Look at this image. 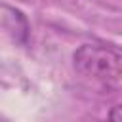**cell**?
<instances>
[{"label": "cell", "instance_id": "6da1fadb", "mask_svg": "<svg viewBox=\"0 0 122 122\" xmlns=\"http://www.w3.org/2000/svg\"><path fill=\"white\" fill-rule=\"evenodd\" d=\"M74 71L97 84H116L122 80V53L103 44H82L72 55Z\"/></svg>", "mask_w": 122, "mask_h": 122}, {"label": "cell", "instance_id": "7a4b0ae2", "mask_svg": "<svg viewBox=\"0 0 122 122\" xmlns=\"http://www.w3.org/2000/svg\"><path fill=\"white\" fill-rule=\"evenodd\" d=\"M2 25H4V30L17 44H27V40H29V21L19 10L10 8V6H2Z\"/></svg>", "mask_w": 122, "mask_h": 122}]
</instances>
